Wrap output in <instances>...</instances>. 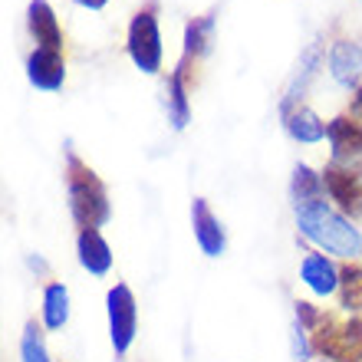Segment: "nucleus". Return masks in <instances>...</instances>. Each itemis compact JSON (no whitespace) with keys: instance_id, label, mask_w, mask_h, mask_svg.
Wrapping results in <instances>:
<instances>
[{"instance_id":"16","label":"nucleus","mask_w":362,"mask_h":362,"mask_svg":"<svg viewBox=\"0 0 362 362\" xmlns=\"http://www.w3.org/2000/svg\"><path fill=\"white\" fill-rule=\"evenodd\" d=\"M211 40H214V17H198L191 20L188 30H185V57H204L211 49Z\"/></svg>"},{"instance_id":"24","label":"nucleus","mask_w":362,"mask_h":362,"mask_svg":"<svg viewBox=\"0 0 362 362\" xmlns=\"http://www.w3.org/2000/svg\"><path fill=\"white\" fill-rule=\"evenodd\" d=\"M76 4H83V7H89V10H99V7H105V0H76Z\"/></svg>"},{"instance_id":"1","label":"nucleus","mask_w":362,"mask_h":362,"mask_svg":"<svg viewBox=\"0 0 362 362\" xmlns=\"http://www.w3.org/2000/svg\"><path fill=\"white\" fill-rule=\"evenodd\" d=\"M296 224L306 238L326 247L329 254H339V257H353L362 250V238L359 230L349 224L346 218H339L336 211H329L323 201H313V204H303L296 211Z\"/></svg>"},{"instance_id":"7","label":"nucleus","mask_w":362,"mask_h":362,"mask_svg":"<svg viewBox=\"0 0 362 362\" xmlns=\"http://www.w3.org/2000/svg\"><path fill=\"white\" fill-rule=\"evenodd\" d=\"M316 349H323V353L333 356V359L359 362L362 359V323L353 320V323H346L339 333H323L316 339Z\"/></svg>"},{"instance_id":"13","label":"nucleus","mask_w":362,"mask_h":362,"mask_svg":"<svg viewBox=\"0 0 362 362\" xmlns=\"http://www.w3.org/2000/svg\"><path fill=\"white\" fill-rule=\"evenodd\" d=\"M300 274H303L306 286H310L313 293H320V296L333 293L336 286H339V274H336V267L323 257V254H306Z\"/></svg>"},{"instance_id":"5","label":"nucleus","mask_w":362,"mask_h":362,"mask_svg":"<svg viewBox=\"0 0 362 362\" xmlns=\"http://www.w3.org/2000/svg\"><path fill=\"white\" fill-rule=\"evenodd\" d=\"M323 185L333 194V201H339V208L349 214H362V168H326L323 172Z\"/></svg>"},{"instance_id":"19","label":"nucleus","mask_w":362,"mask_h":362,"mask_svg":"<svg viewBox=\"0 0 362 362\" xmlns=\"http://www.w3.org/2000/svg\"><path fill=\"white\" fill-rule=\"evenodd\" d=\"M339 286H343V306L346 310H362V270L343 267L339 270Z\"/></svg>"},{"instance_id":"18","label":"nucleus","mask_w":362,"mask_h":362,"mask_svg":"<svg viewBox=\"0 0 362 362\" xmlns=\"http://www.w3.org/2000/svg\"><path fill=\"white\" fill-rule=\"evenodd\" d=\"M290 191H293V198H296V204H300V208H303V204H313V201L320 198V191H323V178H320V175H313L306 165H296Z\"/></svg>"},{"instance_id":"23","label":"nucleus","mask_w":362,"mask_h":362,"mask_svg":"<svg viewBox=\"0 0 362 362\" xmlns=\"http://www.w3.org/2000/svg\"><path fill=\"white\" fill-rule=\"evenodd\" d=\"M293 349H296V356H300V362L306 359V343L300 339V329H293Z\"/></svg>"},{"instance_id":"15","label":"nucleus","mask_w":362,"mask_h":362,"mask_svg":"<svg viewBox=\"0 0 362 362\" xmlns=\"http://www.w3.org/2000/svg\"><path fill=\"white\" fill-rule=\"evenodd\" d=\"M69 320V293L63 284H49L47 293H43V323L49 329H59V326Z\"/></svg>"},{"instance_id":"4","label":"nucleus","mask_w":362,"mask_h":362,"mask_svg":"<svg viewBox=\"0 0 362 362\" xmlns=\"http://www.w3.org/2000/svg\"><path fill=\"white\" fill-rule=\"evenodd\" d=\"M109 329H112L115 353H129L135 339V296L125 284H115L109 290Z\"/></svg>"},{"instance_id":"22","label":"nucleus","mask_w":362,"mask_h":362,"mask_svg":"<svg viewBox=\"0 0 362 362\" xmlns=\"http://www.w3.org/2000/svg\"><path fill=\"white\" fill-rule=\"evenodd\" d=\"M353 119H356V125L362 129V89L356 93V99H353Z\"/></svg>"},{"instance_id":"17","label":"nucleus","mask_w":362,"mask_h":362,"mask_svg":"<svg viewBox=\"0 0 362 362\" xmlns=\"http://www.w3.org/2000/svg\"><path fill=\"white\" fill-rule=\"evenodd\" d=\"M168 115H172L175 129L188 125V95H185V66L172 73V86H168Z\"/></svg>"},{"instance_id":"10","label":"nucleus","mask_w":362,"mask_h":362,"mask_svg":"<svg viewBox=\"0 0 362 362\" xmlns=\"http://www.w3.org/2000/svg\"><path fill=\"white\" fill-rule=\"evenodd\" d=\"M326 135L333 142V158L336 162H353L362 155V129L353 119H333L326 125Z\"/></svg>"},{"instance_id":"6","label":"nucleus","mask_w":362,"mask_h":362,"mask_svg":"<svg viewBox=\"0 0 362 362\" xmlns=\"http://www.w3.org/2000/svg\"><path fill=\"white\" fill-rule=\"evenodd\" d=\"M27 76L37 89H47V93H57L63 86V76H66V66H63V57L59 49H47L37 47L27 59Z\"/></svg>"},{"instance_id":"3","label":"nucleus","mask_w":362,"mask_h":362,"mask_svg":"<svg viewBox=\"0 0 362 362\" xmlns=\"http://www.w3.org/2000/svg\"><path fill=\"white\" fill-rule=\"evenodd\" d=\"M129 57L142 73H158L162 69V33L155 23L152 10H139L129 27Z\"/></svg>"},{"instance_id":"14","label":"nucleus","mask_w":362,"mask_h":362,"mask_svg":"<svg viewBox=\"0 0 362 362\" xmlns=\"http://www.w3.org/2000/svg\"><path fill=\"white\" fill-rule=\"evenodd\" d=\"M286 132L293 135L296 142H320L326 135V125L310 109H293V112H286Z\"/></svg>"},{"instance_id":"8","label":"nucleus","mask_w":362,"mask_h":362,"mask_svg":"<svg viewBox=\"0 0 362 362\" xmlns=\"http://www.w3.org/2000/svg\"><path fill=\"white\" fill-rule=\"evenodd\" d=\"M329 73L339 86H353L362 73V47L353 40H336L329 49Z\"/></svg>"},{"instance_id":"9","label":"nucleus","mask_w":362,"mask_h":362,"mask_svg":"<svg viewBox=\"0 0 362 362\" xmlns=\"http://www.w3.org/2000/svg\"><path fill=\"white\" fill-rule=\"evenodd\" d=\"M191 218H194V238H198L201 250L208 257H221L224 254V230L201 198H194V204H191Z\"/></svg>"},{"instance_id":"21","label":"nucleus","mask_w":362,"mask_h":362,"mask_svg":"<svg viewBox=\"0 0 362 362\" xmlns=\"http://www.w3.org/2000/svg\"><path fill=\"white\" fill-rule=\"evenodd\" d=\"M296 316H300V323H306V326H313L316 320H320V313H316L310 303H296Z\"/></svg>"},{"instance_id":"11","label":"nucleus","mask_w":362,"mask_h":362,"mask_svg":"<svg viewBox=\"0 0 362 362\" xmlns=\"http://www.w3.org/2000/svg\"><path fill=\"white\" fill-rule=\"evenodd\" d=\"M27 20H30V33L37 37L40 47H47V49H59V47H63L57 13H53V7H49L47 0H33V4H30Z\"/></svg>"},{"instance_id":"20","label":"nucleus","mask_w":362,"mask_h":362,"mask_svg":"<svg viewBox=\"0 0 362 362\" xmlns=\"http://www.w3.org/2000/svg\"><path fill=\"white\" fill-rule=\"evenodd\" d=\"M20 356H23V362H49L47 359V346H43L40 329L33 323L23 329V339H20Z\"/></svg>"},{"instance_id":"2","label":"nucleus","mask_w":362,"mask_h":362,"mask_svg":"<svg viewBox=\"0 0 362 362\" xmlns=\"http://www.w3.org/2000/svg\"><path fill=\"white\" fill-rule=\"evenodd\" d=\"M66 181H69V208H73V218L83 230H95L109 218V201H105V191L99 185L93 172L79 162L76 155H69V168H66Z\"/></svg>"},{"instance_id":"12","label":"nucleus","mask_w":362,"mask_h":362,"mask_svg":"<svg viewBox=\"0 0 362 362\" xmlns=\"http://www.w3.org/2000/svg\"><path fill=\"white\" fill-rule=\"evenodd\" d=\"M79 264L95 276H103L112 267V250H109V244L103 240L99 230H83L79 234Z\"/></svg>"}]
</instances>
